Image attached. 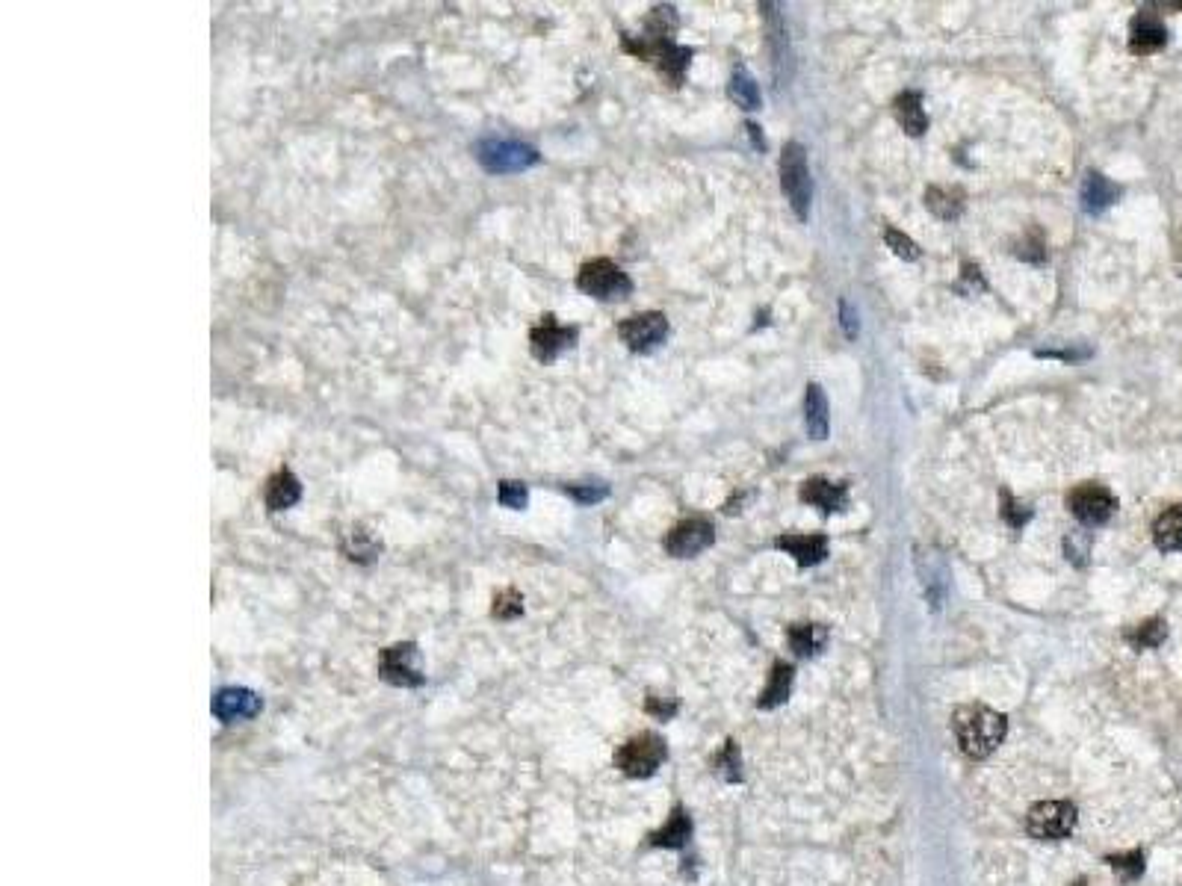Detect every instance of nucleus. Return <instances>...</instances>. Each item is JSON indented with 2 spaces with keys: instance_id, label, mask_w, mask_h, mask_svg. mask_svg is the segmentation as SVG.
Here are the masks:
<instances>
[{
  "instance_id": "13",
  "label": "nucleus",
  "mask_w": 1182,
  "mask_h": 886,
  "mask_svg": "<svg viewBox=\"0 0 1182 886\" xmlns=\"http://www.w3.org/2000/svg\"><path fill=\"white\" fill-rule=\"evenodd\" d=\"M302 500V482L296 479L293 470L281 467L278 473H272L263 485V503L269 511H287Z\"/></svg>"
},
{
  "instance_id": "28",
  "label": "nucleus",
  "mask_w": 1182,
  "mask_h": 886,
  "mask_svg": "<svg viewBox=\"0 0 1182 886\" xmlns=\"http://www.w3.org/2000/svg\"><path fill=\"white\" fill-rule=\"evenodd\" d=\"M491 615L500 618V621H515V618H521V615H524V597H521L515 588H506V591L494 594Z\"/></svg>"
},
{
  "instance_id": "23",
  "label": "nucleus",
  "mask_w": 1182,
  "mask_h": 886,
  "mask_svg": "<svg viewBox=\"0 0 1182 886\" xmlns=\"http://www.w3.org/2000/svg\"><path fill=\"white\" fill-rule=\"evenodd\" d=\"M925 207L940 216V219H958L964 210V192L958 187H928L925 190Z\"/></svg>"
},
{
  "instance_id": "25",
  "label": "nucleus",
  "mask_w": 1182,
  "mask_h": 886,
  "mask_svg": "<svg viewBox=\"0 0 1182 886\" xmlns=\"http://www.w3.org/2000/svg\"><path fill=\"white\" fill-rule=\"evenodd\" d=\"M727 95H730L739 107H745V110H757V107H760V89H757L754 77H751L748 71H742V68L733 71L730 86H727Z\"/></svg>"
},
{
  "instance_id": "7",
  "label": "nucleus",
  "mask_w": 1182,
  "mask_h": 886,
  "mask_svg": "<svg viewBox=\"0 0 1182 886\" xmlns=\"http://www.w3.org/2000/svg\"><path fill=\"white\" fill-rule=\"evenodd\" d=\"M1067 508L1073 511V517H1076L1079 523H1085V526H1103V523L1112 520L1117 500L1109 488L1094 485V482H1085V485H1079V488H1073V491L1067 494Z\"/></svg>"
},
{
  "instance_id": "40",
  "label": "nucleus",
  "mask_w": 1182,
  "mask_h": 886,
  "mask_svg": "<svg viewBox=\"0 0 1182 886\" xmlns=\"http://www.w3.org/2000/svg\"><path fill=\"white\" fill-rule=\"evenodd\" d=\"M1180 269H1182V260H1180Z\"/></svg>"
},
{
  "instance_id": "17",
  "label": "nucleus",
  "mask_w": 1182,
  "mask_h": 886,
  "mask_svg": "<svg viewBox=\"0 0 1182 886\" xmlns=\"http://www.w3.org/2000/svg\"><path fill=\"white\" fill-rule=\"evenodd\" d=\"M1117 198H1120V187L1112 184L1106 175H1100V172H1088V175H1085V184H1082V207H1085L1088 213L1097 216V213L1109 210Z\"/></svg>"
},
{
  "instance_id": "27",
  "label": "nucleus",
  "mask_w": 1182,
  "mask_h": 886,
  "mask_svg": "<svg viewBox=\"0 0 1182 886\" xmlns=\"http://www.w3.org/2000/svg\"><path fill=\"white\" fill-rule=\"evenodd\" d=\"M1165 635H1168L1165 621H1162V618H1150V621L1138 624L1135 630H1129V633H1126V641H1129L1135 650H1147V647H1159V644L1165 641Z\"/></svg>"
},
{
  "instance_id": "19",
  "label": "nucleus",
  "mask_w": 1182,
  "mask_h": 886,
  "mask_svg": "<svg viewBox=\"0 0 1182 886\" xmlns=\"http://www.w3.org/2000/svg\"><path fill=\"white\" fill-rule=\"evenodd\" d=\"M804 420H807V432L816 441L828 438V399L825 390L819 384H807V396H804Z\"/></svg>"
},
{
  "instance_id": "32",
  "label": "nucleus",
  "mask_w": 1182,
  "mask_h": 886,
  "mask_svg": "<svg viewBox=\"0 0 1182 886\" xmlns=\"http://www.w3.org/2000/svg\"><path fill=\"white\" fill-rule=\"evenodd\" d=\"M884 240H887V246L893 249V254H899L902 260H917V257H920L917 243H914L911 237H905L902 231H896V228H887V231H884Z\"/></svg>"
},
{
  "instance_id": "15",
  "label": "nucleus",
  "mask_w": 1182,
  "mask_h": 886,
  "mask_svg": "<svg viewBox=\"0 0 1182 886\" xmlns=\"http://www.w3.org/2000/svg\"><path fill=\"white\" fill-rule=\"evenodd\" d=\"M778 550L789 553L801 568H810L828 556V538L825 535H781Z\"/></svg>"
},
{
  "instance_id": "21",
  "label": "nucleus",
  "mask_w": 1182,
  "mask_h": 886,
  "mask_svg": "<svg viewBox=\"0 0 1182 886\" xmlns=\"http://www.w3.org/2000/svg\"><path fill=\"white\" fill-rule=\"evenodd\" d=\"M893 113H896V122L905 127V133H911V136H920V133L928 130V116L922 110V98L917 92H902L893 101Z\"/></svg>"
},
{
  "instance_id": "26",
  "label": "nucleus",
  "mask_w": 1182,
  "mask_h": 886,
  "mask_svg": "<svg viewBox=\"0 0 1182 886\" xmlns=\"http://www.w3.org/2000/svg\"><path fill=\"white\" fill-rule=\"evenodd\" d=\"M789 647L798 653V656H813L822 644H825V630L822 627H816V624H795V627H789Z\"/></svg>"
},
{
  "instance_id": "31",
  "label": "nucleus",
  "mask_w": 1182,
  "mask_h": 886,
  "mask_svg": "<svg viewBox=\"0 0 1182 886\" xmlns=\"http://www.w3.org/2000/svg\"><path fill=\"white\" fill-rule=\"evenodd\" d=\"M565 494L574 497V500L583 503V506H591V503L606 500V497H609V488H606L603 482H583V485H565Z\"/></svg>"
},
{
  "instance_id": "34",
  "label": "nucleus",
  "mask_w": 1182,
  "mask_h": 886,
  "mask_svg": "<svg viewBox=\"0 0 1182 886\" xmlns=\"http://www.w3.org/2000/svg\"><path fill=\"white\" fill-rule=\"evenodd\" d=\"M1017 257L1032 260V263H1044V260H1047V243L1041 240V234L1023 237V243L1017 246Z\"/></svg>"
},
{
  "instance_id": "29",
  "label": "nucleus",
  "mask_w": 1182,
  "mask_h": 886,
  "mask_svg": "<svg viewBox=\"0 0 1182 886\" xmlns=\"http://www.w3.org/2000/svg\"><path fill=\"white\" fill-rule=\"evenodd\" d=\"M497 503L503 508H512V511H524L526 503H529V491H526L524 482L503 479L500 488H497Z\"/></svg>"
},
{
  "instance_id": "22",
  "label": "nucleus",
  "mask_w": 1182,
  "mask_h": 886,
  "mask_svg": "<svg viewBox=\"0 0 1182 886\" xmlns=\"http://www.w3.org/2000/svg\"><path fill=\"white\" fill-rule=\"evenodd\" d=\"M689 836H692V822H689L686 810L677 807L668 816L665 827H659L657 833L651 836V845H657V848H683L689 842Z\"/></svg>"
},
{
  "instance_id": "5",
  "label": "nucleus",
  "mask_w": 1182,
  "mask_h": 886,
  "mask_svg": "<svg viewBox=\"0 0 1182 886\" xmlns=\"http://www.w3.org/2000/svg\"><path fill=\"white\" fill-rule=\"evenodd\" d=\"M577 337H580V331L574 325H562L553 314H544L538 319V325H532V331H529V352L535 361L550 364L562 352L574 349Z\"/></svg>"
},
{
  "instance_id": "12",
  "label": "nucleus",
  "mask_w": 1182,
  "mask_h": 886,
  "mask_svg": "<svg viewBox=\"0 0 1182 886\" xmlns=\"http://www.w3.org/2000/svg\"><path fill=\"white\" fill-rule=\"evenodd\" d=\"M1165 42H1168V30L1159 21V15L1150 12V9H1141L1132 18V27H1129V51L1135 57H1150V54L1162 51Z\"/></svg>"
},
{
  "instance_id": "9",
  "label": "nucleus",
  "mask_w": 1182,
  "mask_h": 886,
  "mask_svg": "<svg viewBox=\"0 0 1182 886\" xmlns=\"http://www.w3.org/2000/svg\"><path fill=\"white\" fill-rule=\"evenodd\" d=\"M1076 824V807L1067 801H1044L1029 810L1026 827L1035 839H1064Z\"/></svg>"
},
{
  "instance_id": "11",
  "label": "nucleus",
  "mask_w": 1182,
  "mask_h": 886,
  "mask_svg": "<svg viewBox=\"0 0 1182 886\" xmlns=\"http://www.w3.org/2000/svg\"><path fill=\"white\" fill-rule=\"evenodd\" d=\"M379 674L382 680L394 683V686H423V674L417 668V644L405 641V644H394L388 650H382L379 656Z\"/></svg>"
},
{
  "instance_id": "3",
  "label": "nucleus",
  "mask_w": 1182,
  "mask_h": 886,
  "mask_svg": "<svg viewBox=\"0 0 1182 886\" xmlns=\"http://www.w3.org/2000/svg\"><path fill=\"white\" fill-rule=\"evenodd\" d=\"M476 157L479 163L494 172V175H515V172H526L529 166H535L541 157L532 145L518 142V139H497L488 136L476 145Z\"/></svg>"
},
{
  "instance_id": "24",
  "label": "nucleus",
  "mask_w": 1182,
  "mask_h": 886,
  "mask_svg": "<svg viewBox=\"0 0 1182 886\" xmlns=\"http://www.w3.org/2000/svg\"><path fill=\"white\" fill-rule=\"evenodd\" d=\"M789 689H792V665L778 662V665L772 668V674H769L766 689L760 692L757 706H760V709H775V706H781V703L787 700Z\"/></svg>"
},
{
  "instance_id": "36",
  "label": "nucleus",
  "mask_w": 1182,
  "mask_h": 886,
  "mask_svg": "<svg viewBox=\"0 0 1182 886\" xmlns=\"http://www.w3.org/2000/svg\"><path fill=\"white\" fill-rule=\"evenodd\" d=\"M648 712H651V715H657V718H671V715L677 712V703H674V700L648 697Z\"/></svg>"
},
{
  "instance_id": "14",
  "label": "nucleus",
  "mask_w": 1182,
  "mask_h": 886,
  "mask_svg": "<svg viewBox=\"0 0 1182 886\" xmlns=\"http://www.w3.org/2000/svg\"><path fill=\"white\" fill-rule=\"evenodd\" d=\"M213 712L222 721H243L261 712V697L249 689H222L213 700Z\"/></svg>"
},
{
  "instance_id": "18",
  "label": "nucleus",
  "mask_w": 1182,
  "mask_h": 886,
  "mask_svg": "<svg viewBox=\"0 0 1182 886\" xmlns=\"http://www.w3.org/2000/svg\"><path fill=\"white\" fill-rule=\"evenodd\" d=\"M1153 541L1162 553H1180L1182 550V503L1180 506L1165 508L1156 523H1153Z\"/></svg>"
},
{
  "instance_id": "8",
  "label": "nucleus",
  "mask_w": 1182,
  "mask_h": 886,
  "mask_svg": "<svg viewBox=\"0 0 1182 886\" xmlns=\"http://www.w3.org/2000/svg\"><path fill=\"white\" fill-rule=\"evenodd\" d=\"M713 541H716L713 523L704 520V517H689V520H680L677 526H671V532L665 535L662 547L674 559H692V556L704 553Z\"/></svg>"
},
{
  "instance_id": "37",
  "label": "nucleus",
  "mask_w": 1182,
  "mask_h": 886,
  "mask_svg": "<svg viewBox=\"0 0 1182 886\" xmlns=\"http://www.w3.org/2000/svg\"><path fill=\"white\" fill-rule=\"evenodd\" d=\"M840 314H843L846 337H857V314L852 311V305H849V302H840Z\"/></svg>"
},
{
  "instance_id": "16",
  "label": "nucleus",
  "mask_w": 1182,
  "mask_h": 886,
  "mask_svg": "<svg viewBox=\"0 0 1182 886\" xmlns=\"http://www.w3.org/2000/svg\"><path fill=\"white\" fill-rule=\"evenodd\" d=\"M801 500L810 503V506L822 508L825 514H831V511L846 508V503H849V491H846V485H834V482L816 476V479H807V482L801 485Z\"/></svg>"
},
{
  "instance_id": "4",
  "label": "nucleus",
  "mask_w": 1182,
  "mask_h": 886,
  "mask_svg": "<svg viewBox=\"0 0 1182 886\" xmlns=\"http://www.w3.org/2000/svg\"><path fill=\"white\" fill-rule=\"evenodd\" d=\"M781 187L787 192L789 204L798 219H807L810 213V169H807V154L798 142H789L781 154Z\"/></svg>"
},
{
  "instance_id": "38",
  "label": "nucleus",
  "mask_w": 1182,
  "mask_h": 886,
  "mask_svg": "<svg viewBox=\"0 0 1182 886\" xmlns=\"http://www.w3.org/2000/svg\"><path fill=\"white\" fill-rule=\"evenodd\" d=\"M745 130H748V136L754 139V148H757V151H763V148H766V139L760 136V127L754 125V122H748V125H745Z\"/></svg>"
},
{
  "instance_id": "10",
  "label": "nucleus",
  "mask_w": 1182,
  "mask_h": 886,
  "mask_svg": "<svg viewBox=\"0 0 1182 886\" xmlns=\"http://www.w3.org/2000/svg\"><path fill=\"white\" fill-rule=\"evenodd\" d=\"M668 334V319L659 311H645V314H633L618 325V337L627 343V349L633 352H651L654 346H659Z\"/></svg>"
},
{
  "instance_id": "33",
  "label": "nucleus",
  "mask_w": 1182,
  "mask_h": 886,
  "mask_svg": "<svg viewBox=\"0 0 1182 886\" xmlns=\"http://www.w3.org/2000/svg\"><path fill=\"white\" fill-rule=\"evenodd\" d=\"M1002 517H1005V523H1008V526L1020 529L1023 523H1029V517H1032V508H1026L1023 503H1017V500H1011L1008 494H1002Z\"/></svg>"
},
{
  "instance_id": "20",
  "label": "nucleus",
  "mask_w": 1182,
  "mask_h": 886,
  "mask_svg": "<svg viewBox=\"0 0 1182 886\" xmlns=\"http://www.w3.org/2000/svg\"><path fill=\"white\" fill-rule=\"evenodd\" d=\"M340 550H343L346 559H352V562H373V559L382 553V541H379L367 526H352V529L343 535Z\"/></svg>"
},
{
  "instance_id": "35",
  "label": "nucleus",
  "mask_w": 1182,
  "mask_h": 886,
  "mask_svg": "<svg viewBox=\"0 0 1182 886\" xmlns=\"http://www.w3.org/2000/svg\"><path fill=\"white\" fill-rule=\"evenodd\" d=\"M716 762H719V768H722V774L727 780H739V777H742V771H739V754H736V745H733V742H727V748H724L722 757Z\"/></svg>"
},
{
  "instance_id": "2",
  "label": "nucleus",
  "mask_w": 1182,
  "mask_h": 886,
  "mask_svg": "<svg viewBox=\"0 0 1182 886\" xmlns=\"http://www.w3.org/2000/svg\"><path fill=\"white\" fill-rule=\"evenodd\" d=\"M577 287L597 302H618L633 293L630 275L609 257H594L583 263L577 272Z\"/></svg>"
},
{
  "instance_id": "1",
  "label": "nucleus",
  "mask_w": 1182,
  "mask_h": 886,
  "mask_svg": "<svg viewBox=\"0 0 1182 886\" xmlns=\"http://www.w3.org/2000/svg\"><path fill=\"white\" fill-rule=\"evenodd\" d=\"M952 724H955V736H958L961 751L967 757H973V760L990 757L999 748V742L1005 739V730H1008L1005 715H999V712H993L987 706H961L955 712Z\"/></svg>"
},
{
  "instance_id": "39",
  "label": "nucleus",
  "mask_w": 1182,
  "mask_h": 886,
  "mask_svg": "<svg viewBox=\"0 0 1182 886\" xmlns=\"http://www.w3.org/2000/svg\"><path fill=\"white\" fill-rule=\"evenodd\" d=\"M1073 886H1088V884H1082V881H1079V884H1073Z\"/></svg>"
},
{
  "instance_id": "6",
  "label": "nucleus",
  "mask_w": 1182,
  "mask_h": 886,
  "mask_svg": "<svg viewBox=\"0 0 1182 886\" xmlns=\"http://www.w3.org/2000/svg\"><path fill=\"white\" fill-rule=\"evenodd\" d=\"M662 762H665V742L657 733H639L630 742H624L621 751L615 754V765L627 777H651Z\"/></svg>"
},
{
  "instance_id": "30",
  "label": "nucleus",
  "mask_w": 1182,
  "mask_h": 886,
  "mask_svg": "<svg viewBox=\"0 0 1182 886\" xmlns=\"http://www.w3.org/2000/svg\"><path fill=\"white\" fill-rule=\"evenodd\" d=\"M1109 866L1115 869L1123 881H1135L1144 872V854L1141 851H1129V854H1115L1109 857Z\"/></svg>"
}]
</instances>
